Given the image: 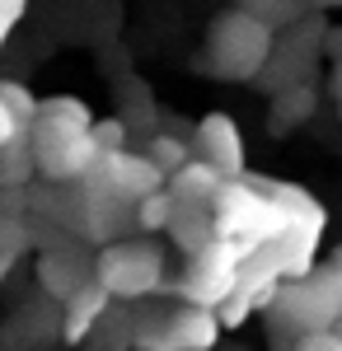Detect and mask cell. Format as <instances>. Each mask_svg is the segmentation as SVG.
I'll return each mask as SVG.
<instances>
[{
	"label": "cell",
	"instance_id": "cell-1",
	"mask_svg": "<svg viewBox=\"0 0 342 351\" xmlns=\"http://www.w3.org/2000/svg\"><path fill=\"white\" fill-rule=\"evenodd\" d=\"M207 56L225 80H258L272 61V28L253 10H225L207 33Z\"/></svg>",
	"mask_w": 342,
	"mask_h": 351
},
{
	"label": "cell",
	"instance_id": "cell-2",
	"mask_svg": "<svg viewBox=\"0 0 342 351\" xmlns=\"http://www.w3.org/2000/svg\"><path fill=\"white\" fill-rule=\"evenodd\" d=\"M94 281L113 300H141L164 286V253L150 239H117L94 253Z\"/></svg>",
	"mask_w": 342,
	"mask_h": 351
},
{
	"label": "cell",
	"instance_id": "cell-3",
	"mask_svg": "<svg viewBox=\"0 0 342 351\" xmlns=\"http://www.w3.org/2000/svg\"><path fill=\"white\" fill-rule=\"evenodd\" d=\"M277 314L300 337L333 332L342 319V267L333 263V267H323V271H310L305 281H286L277 291Z\"/></svg>",
	"mask_w": 342,
	"mask_h": 351
},
{
	"label": "cell",
	"instance_id": "cell-4",
	"mask_svg": "<svg viewBox=\"0 0 342 351\" xmlns=\"http://www.w3.org/2000/svg\"><path fill=\"white\" fill-rule=\"evenodd\" d=\"M239 276H244V253L230 239H216L211 248H202L192 258L179 295H183V304H197V309H216L220 314L239 295Z\"/></svg>",
	"mask_w": 342,
	"mask_h": 351
},
{
	"label": "cell",
	"instance_id": "cell-5",
	"mask_svg": "<svg viewBox=\"0 0 342 351\" xmlns=\"http://www.w3.org/2000/svg\"><path fill=\"white\" fill-rule=\"evenodd\" d=\"M33 150H38V169L56 178V183H66V178H94V169L104 160V150L94 145V136L89 132H76V127H56V122H38L33 127Z\"/></svg>",
	"mask_w": 342,
	"mask_h": 351
},
{
	"label": "cell",
	"instance_id": "cell-6",
	"mask_svg": "<svg viewBox=\"0 0 342 351\" xmlns=\"http://www.w3.org/2000/svg\"><path fill=\"white\" fill-rule=\"evenodd\" d=\"M94 188L113 197V202H146V197H155L164 192V173H159L155 164L146 160V155H104L99 160V173H94Z\"/></svg>",
	"mask_w": 342,
	"mask_h": 351
},
{
	"label": "cell",
	"instance_id": "cell-7",
	"mask_svg": "<svg viewBox=\"0 0 342 351\" xmlns=\"http://www.w3.org/2000/svg\"><path fill=\"white\" fill-rule=\"evenodd\" d=\"M197 150H202V164H211L225 183H239L244 178V136H239L235 117L207 112L197 122Z\"/></svg>",
	"mask_w": 342,
	"mask_h": 351
},
{
	"label": "cell",
	"instance_id": "cell-8",
	"mask_svg": "<svg viewBox=\"0 0 342 351\" xmlns=\"http://www.w3.org/2000/svg\"><path fill=\"white\" fill-rule=\"evenodd\" d=\"M38 276H43V291H47L52 300L71 304L80 291L94 286V258H76L71 248H52V253H43Z\"/></svg>",
	"mask_w": 342,
	"mask_h": 351
},
{
	"label": "cell",
	"instance_id": "cell-9",
	"mask_svg": "<svg viewBox=\"0 0 342 351\" xmlns=\"http://www.w3.org/2000/svg\"><path fill=\"white\" fill-rule=\"evenodd\" d=\"M159 337L174 351H211L220 342V314H216V309H197V304H179V309L164 319Z\"/></svg>",
	"mask_w": 342,
	"mask_h": 351
},
{
	"label": "cell",
	"instance_id": "cell-10",
	"mask_svg": "<svg viewBox=\"0 0 342 351\" xmlns=\"http://www.w3.org/2000/svg\"><path fill=\"white\" fill-rule=\"evenodd\" d=\"M220 192H225V178H220L211 164H202V160H192L183 173L169 178V197H174L179 206H202V211H211Z\"/></svg>",
	"mask_w": 342,
	"mask_h": 351
},
{
	"label": "cell",
	"instance_id": "cell-11",
	"mask_svg": "<svg viewBox=\"0 0 342 351\" xmlns=\"http://www.w3.org/2000/svg\"><path fill=\"white\" fill-rule=\"evenodd\" d=\"M108 300L113 295H108L99 281H94L89 291H80V295L61 309V337H66V342H84V337L108 319Z\"/></svg>",
	"mask_w": 342,
	"mask_h": 351
},
{
	"label": "cell",
	"instance_id": "cell-12",
	"mask_svg": "<svg viewBox=\"0 0 342 351\" xmlns=\"http://www.w3.org/2000/svg\"><path fill=\"white\" fill-rule=\"evenodd\" d=\"M33 169H38V150H33V132H28L10 150H0V188L24 192L33 183Z\"/></svg>",
	"mask_w": 342,
	"mask_h": 351
},
{
	"label": "cell",
	"instance_id": "cell-13",
	"mask_svg": "<svg viewBox=\"0 0 342 351\" xmlns=\"http://www.w3.org/2000/svg\"><path fill=\"white\" fill-rule=\"evenodd\" d=\"M315 112V89L310 84H286L277 99H272V122L277 127H295Z\"/></svg>",
	"mask_w": 342,
	"mask_h": 351
},
{
	"label": "cell",
	"instance_id": "cell-14",
	"mask_svg": "<svg viewBox=\"0 0 342 351\" xmlns=\"http://www.w3.org/2000/svg\"><path fill=\"white\" fill-rule=\"evenodd\" d=\"M0 104L10 108V117H14L24 132H33L38 117H43V99H33V89H24L19 80H0Z\"/></svg>",
	"mask_w": 342,
	"mask_h": 351
},
{
	"label": "cell",
	"instance_id": "cell-15",
	"mask_svg": "<svg viewBox=\"0 0 342 351\" xmlns=\"http://www.w3.org/2000/svg\"><path fill=\"white\" fill-rule=\"evenodd\" d=\"M146 160L155 164L159 173H164V178H174V173H183L187 164V145L183 141H179V136H155V141H150V145H146Z\"/></svg>",
	"mask_w": 342,
	"mask_h": 351
},
{
	"label": "cell",
	"instance_id": "cell-16",
	"mask_svg": "<svg viewBox=\"0 0 342 351\" xmlns=\"http://www.w3.org/2000/svg\"><path fill=\"white\" fill-rule=\"evenodd\" d=\"M38 122H56V127H76V132H94V112L80 99H43V117Z\"/></svg>",
	"mask_w": 342,
	"mask_h": 351
},
{
	"label": "cell",
	"instance_id": "cell-17",
	"mask_svg": "<svg viewBox=\"0 0 342 351\" xmlns=\"http://www.w3.org/2000/svg\"><path fill=\"white\" fill-rule=\"evenodd\" d=\"M174 216H179V202L169 197V188L155 192V197H146L141 206H136V225L150 234V230H169L174 225Z\"/></svg>",
	"mask_w": 342,
	"mask_h": 351
},
{
	"label": "cell",
	"instance_id": "cell-18",
	"mask_svg": "<svg viewBox=\"0 0 342 351\" xmlns=\"http://www.w3.org/2000/svg\"><path fill=\"white\" fill-rule=\"evenodd\" d=\"M33 243V220L28 216H0V253L14 258Z\"/></svg>",
	"mask_w": 342,
	"mask_h": 351
},
{
	"label": "cell",
	"instance_id": "cell-19",
	"mask_svg": "<svg viewBox=\"0 0 342 351\" xmlns=\"http://www.w3.org/2000/svg\"><path fill=\"white\" fill-rule=\"evenodd\" d=\"M94 145L104 155H127V122L122 117H108V122H94Z\"/></svg>",
	"mask_w": 342,
	"mask_h": 351
},
{
	"label": "cell",
	"instance_id": "cell-20",
	"mask_svg": "<svg viewBox=\"0 0 342 351\" xmlns=\"http://www.w3.org/2000/svg\"><path fill=\"white\" fill-rule=\"evenodd\" d=\"M295 351H342V332H315V337H300Z\"/></svg>",
	"mask_w": 342,
	"mask_h": 351
},
{
	"label": "cell",
	"instance_id": "cell-21",
	"mask_svg": "<svg viewBox=\"0 0 342 351\" xmlns=\"http://www.w3.org/2000/svg\"><path fill=\"white\" fill-rule=\"evenodd\" d=\"M19 136H28V132L19 127V122H14V117H10V108L0 104V150H10V145H14Z\"/></svg>",
	"mask_w": 342,
	"mask_h": 351
},
{
	"label": "cell",
	"instance_id": "cell-22",
	"mask_svg": "<svg viewBox=\"0 0 342 351\" xmlns=\"http://www.w3.org/2000/svg\"><path fill=\"white\" fill-rule=\"evenodd\" d=\"M19 14H24V5H19V0H10V5H0V47H5V38H10V28L19 24Z\"/></svg>",
	"mask_w": 342,
	"mask_h": 351
},
{
	"label": "cell",
	"instance_id": "cell-23",
	"mask_svg": "<svg viewBox=\"0 0 342 351\" xmlns=\"http://www.w3.org/2000/svg\"><path fill=\"white\" fill-rule=\"evenodd\" d=\"M333 99H338V108H342V61L333 66Z\"/></svg>",
	"mask_w": 342,
	"mask_h": 351
}]
</instances>
